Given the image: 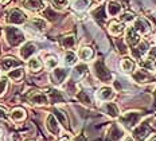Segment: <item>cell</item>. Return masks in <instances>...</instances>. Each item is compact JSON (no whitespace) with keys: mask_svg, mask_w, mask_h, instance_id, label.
I'll list each match as a JSON object with an SVG mask.
<instances>
[{"mask_svg":"<svg viewBox=\"0 0 156 141\" xmlns=\"http://www.w3.org/2000/svg\"><path fill=\"white\" fill-rule=\"evenodd\" d=\"M44 65H46V67L48 69V70H54V69L57 67V65H58V58L54 57V55H50V57L46 58Z\"/></svg>","mask_w":156,"mask_h":141,"instance_id":"4dcf8cb0","label":"cell"},{"mask_svg":"<svg viewBox=\"0 0 156 141\" xmlns=\"http://www.w3.org/2000/svg\"><path fill=\"white\" fill-rule=\"evenodd\" d=\"M28 69H30L32 73H38L42 69V62L38 58H32V59L28 61Z\"/></svg>","mask_w":156,"mask_h":141,"instance_id":"f546056e","label":"cell"},{"mask_svg":"<svg viewBox=\"0 0 156 141\" xmlns=\"http://www.w3.org/2000/svg\"><path fill=\"white\" fill-rule=\"evenodd\" d=\"M62 46L65 48H67V50L74 48L76 47V38H74L73 35H67V37L62 38Z\"/></svg>","mask_w":156,"mask_h":141,"instance_id":"f1b7e54d","label":"cell"},{"mask_svg":"<svg viewBox=\"0 0 156 141\" xmlns=\"http://www.w3.org/2000/svg\"><path fill=\"white\" fill-rule=\"evenodd\" d=\"M93 16L96 19H98V20H104L105 19V14H104V7H98L97 9H94L93 11Z\"/></svg>","mask_w":156,"mask_h":141,"instance_id":"d590c367","label":"cell"},{"mask_svg":"<svg viewBox=\"0 0 156 141\" xmlns=\"http://www.w3.org/2000/svg\"><path fill=\"white\" fill-rule=\"evenodd\" d=\"M141 117H143V114L140 111H128V113L122 114V116L120 117V124L124 128H126V129L133 130V128L137 126Z\"/></svg>","mask_w":156,"mask_h":141,"instance_id":"7a4b0ae2","label":"cell"},{"mask_svg":"<svg viewBox=\"0 0 156 141\" xmlns=\"http://www.w3.org/2000/svg\"><path fill=\"white\" fill-rule=\"evenodd\" d=\"M65 63L67 65V66H74V65L77 63V54L73 51H66L65 52Z\"/></svg>","mask_w":156,"mask_h":141,"instance_id":"83f0119b","label":"cell"},{"mask_svg":"<svg viewBox=\"0 0 156 141\" xmlns=\"http://www.w3.org/2000/svg\"><path fill=\"white\" fill-rule=\"evenodd\" d=\"M124 141H133V140H132V139H131V137H128V139H125V140H124Z\"/></svg>","mask_w":156,"mask_h":141,"instance_id":"ee69618b","label":"cell"},{"mask_svg":"<svg viewBox=\"0 0 156 141\" xmlns=\"http://www.w3.org/2000/svg\"><path fill=\"white\" fill-rule=\"evenodd\" d=\"M151 130L152 128L148 122H141L136 128H133V137L137 141H144L148 137V134L151 133Z\"/></svg>","mask_w":156,"mask_h":141,"instance_id":"8992f818","label":"cell"},{"mask_svg":"<svg viewBox=\"0 0 156 141\" xmlns=\"http://www.w3.org/2000/svg\"><path fill=\"white\" fill-rule=\"evenodd\" d=\"M87 73V66L86 65H77L76 69H74V74L76 77H82L83 74Z\"/></svg>","mask_w":156,"mask_h":141,"instance_id":"d6a6232c","label":"cell"},{"mask_svg":"<svg viewBox=\"0 0 156 141\" xmlns=\"http://www.w3.org/2000/svg\"><path fill=\"white\" fill-rule=\"evenodd\" d=\"M120 18H121V22L122 23H124V22L129 23V22H135L136 20V16L133 15V14H131V12H125V14H122Z\"/></svg>","mask_w":156,"mask_h":141,"instance_id":"8d00e7d4","label":"cell"},{"mask_svg":"<svg viewBox=\"0 0 156 141\" xmlns=\"http://www.w3.org/2000/svg\"><path fill=\"white\" fill-rule=\"evenodd\" d=\"M121 4H120L119 2H116V0H110L108 3V5H106V12H108L109 16H117L120 15V12H121Z\"/></svg>","mask_w":156,"mask_h":141,"instance_id":"ac0fdd59","label":"cell"},{"mask_svg":"<svg viewBox=\"0 0 156 141\" xmlns=\"http://www.w3.org/2000/svg\"><path fill=\"white\" fill-rule=\"evenodd\" d=\"M77 98L80 100V102H82V104H85V105H90V104H92V101H90L89 96H87V93H85V91H81V93H78Z\"/></svg>","mask_w":156,"mask_h":141,"instance_id":"836d02e7","label":"cell"},{"mask_svg":"<svg viewBox=\"0 0 156 141\" xmlns=\"http://www.w3.org/2000/svg\"><path fill=\"white\" fill-rule=\"evenodd\" d=\"M90 5V0H74L73 2V8L76 11H85Z\"/></svg>","mask_w":156,"mask_h":141,"instance_id":"4316f807","label":"cell"},{"mask_svg":"<svg viewBox=\"0 0 156 141\" xmlns=\"http://www.w3.org/2000/svg\"><path fill=\"white\" fill-rule=\"evenodd\" d=\"M93 71L94 75L101 82H112L113 79V74L110 73V70L105 66V63L101 59H97L93 63Z\"/></svg>","mask_w":156,"mask_h":141,"instance_id":"6da1fadb","label":"cell"},{"mask_svg":"<svg viewBox=\"0 0 156 141\" xmlns=\"http://www.w3.org/2000/svg\"><path fill=\"white\" fill-rule=\"evenodd\" d=\"M93 57V50L90 47H81L78 50V58L81 61L86 62V61H90V58Z\"/></svg>","mask_w":156,"mask_h":141,"instance_id":"d4e9b609","label":"cell"},{"mask_svg":"<svg viewBox=\"0 0 156 141\" xmlns=\"http://www.w3.org/2000/svg\"><path fill=\"white\" fill-rule=\"evenodd\" d=\"M102 110L105 111L109 117H112V118H117V117H120L119 106H117L115 102H105L102 105Z\"/></svg>","mask_w":156,"mask_h":141,"instance_id":"2e32d148","label":"cell"},{"mask_svg":"<svg viewBox=\"0 0 156 141\" xmlns=\"http://www.w3.org/2000/svg\"><path fill=\"white\" fill-rule=\"evenodd\" d=\"M24 7L32 12H38L44 8V4L42 0H24Z\"/></svg>","mask_w":156,"mask_h":141,"instance_id":"d6986e66","label":"cell"},{"mask_svg":"<svg viewBox=\"0 0 156 141\" xmlns=\"http://www.w3.org/2000/svg\"><path fill=\"white\" fill-rule=\"evenodd\" d=\"M31 141H32V140H31Z\"/></svg>","mask_w":156,"mask_h":141,"instance_id":"681fc988","label":"cell"},{"mask_svg":"<svg viewBox=\"0 0 156 141\" xmlns=\"http://www.w3.org/2000/svg\"><path fill=\"white\" fill-rule=\"evenodd\" d=\"M35 52H37V46H35L34 43H31V42H28V43H24L23 46H22L19 54H20L22 59L26 61V59H30Z\"/></svg>","mask_w":156,"mask_h":141,"instance_id":"8fae6325","label":"cell"},{"mask_svg":"<svg viewBox=\"0 0 156 141\" xmlns=\"http://www.w3.org/2000/svg\"><path fill=\"white\" fill-rule=\"evenodd\" d=\"M154 97H155V102H156V90H155V93H154Z\"/></svg>","mask_w":156,"mask_h":141,"instance_id":"f6af8a7d","label":"cell"},{"mask_svg":"<svg viewBox=\"0 0 156 141\" xmlns=\"http://www.w3.org/2000/svg\"><path fill=\"white\" fill-rule=\"evenodd\" d=\"M23 77H24V71L22 67H16V69H12V70L8 71V78L15 82H19Z\"/></svg>","mask_w":156,"mask_h":141,"instance_id":"cb8c5ba5","label":"cell"},{"mask_svg":"<svg viewBox=\"0 0 156 141\" xmlns=\"http://www.w3.org/2000/svg\"><path fill=\"white\" fill-rule=\"evenodd\" d=\"M120 65H121V70L125 71V73H132L136 69L135 61L131 59V58H124V59H121V63Z\"/></svg>","mask_w":156,"mask_h":141,"instance_id":"7402d4cb","label":"cell"},{"mask_svg":"<svg viewBox=\"0 0 156 141\" xmlns=\"http://www.w3.org/2000/svg\"><path fill=\"white\" fill-rule=\"evenodd\" d=\"M148 141H156V136H152V137H151V139H149Z\"/></svg>","mask_w":156,"mask_h":141,"instance_id":"7bdbcfd3","label":"cell"},{"mask_svg":"<svg viewBox=\"0 0 156 141\" xmlns=\"http://www.w3.org/2000/svg\"><path fill=\"white\" fill-rule=\"evenodd\" d=\"M124 139V130L119 126V124H112L106 132V141H120Z\"/></svg>","mask_w":156,"mask_h":141,"instance_id":"9c48e42d","label":"cell"},{"mask_svg":"<svg viewBox=\"0 0 156 141\" xmlns=\"http://www.w3.org/2000/svg\"><path fill=\"white\" fill-rule=\"evenodd\" d=\"M7 87H8V81L5 77H2L0 78V97L7 91Z\"/></svg>","mask_w":156,"mask_h":141,"instance_id":"e575fe53","label":"cell"},{"mask_svg":"<svg viewBox=\"0 0 156 141\" xmlns=\"http://www.w3.org/2000/svg\"><path fill=\"white\" fill-rule=\"evenodd\" d=\"M5 117H7L5 116V111L3 109H0V118H5Z\"/></svg>","mask_w":156,"mask_h":141,"instance_id":"60d3db41","label":"cell"},{"mask_svg":"<svg viewBox=\"0 0 156 141\" xmlns=\"http://www.w3.org/2000/svg\"><path fill=\"white\" fill-rule=\"evenodd\" d=\"M0 2H2V3H7L8 0H0Z\"/></svg>","mask_w":156,"mask_h":141,"instance_id":"bcb514c9","label":"cell"},{"mask_svg":"<svg viewBox=\"0 0 156 141\" xmlns=\"http://www.w3.org/2000/svg\"><path fill=\"white\" fill-rule=\"evenodd\" d=\"M69 74H70V71L67 70V69L57 67V69H54L53 73H51V81H53V83L55 86H59V85H62L63 82L66 81Z\"/></svg>","mask_w":156,"mask_h":141,"instance_id":"52a82bcc","label":"cell"},{"mask_svg":"<svg viewBox=\"0 0 156 141\" xmlns=\"http://www.w3.org/2000/svg\"><path fill=\"white\" fill-rule=\"evenodd\" d=\"M48 100H50V104L65 102V97L62 96V93L58 90H48Z\"/></svg>","mask_w":156,"mask_h":141,"instance_id":"603a6c76","label":"cell"},{"mask_svg":"<svg viewBox=\"0 0 156 141\" xmlns=\"http://www.w3.org/2000/svg\"><path fill=\"white\" fill-rule=\"evenodd\" d=\"M147 58L148 59H152V61H156V47H149V50L147 51Z\"/></svg>","mask_w":156,"mask_h":141,"instance_id":"74e56055","label":"cell"},{"mask_svg":"<svg viewBox=\"0 0 156 141\" xmlns=\"http://www.w3.org/2000/svg\"><path fill=\"white\" fill-rule=\"evenodd\" d=\"M55 116L59 117V120H61V122H62L63 126H67V118H66V116H63V114H62V111H61V110H55Z\"/></svg>","mask_w":156,"mask_h":141,"instance_id":"f35d334b","label":"cell"},{"mask_svg":"<svg viewBox=\"0 0 156 141\" xmlns=\"http://www.w3.org/2000/svg\"><path fill=\"white\" fill-rule=\"evenodd\" d=\"M148 50L149 48H148L147 42H141L140 41L135 46V47H132V54H133V57H135L136 59H141V58L147 54Z\"/></svg>","mask_w":156,"mask_h":141,"instance_id":"5bb4252c","label":"cell"},{"mask_svg":"<svg viewBox=\"0 0 156 141\" xmlns=\"http://www.w3.org/2000/svg\"><path fill=\"white\" fill-rule=\"evenodd\" d=\"M22 63H23V62L16 59L14 57H7V58H4V59H2V67L7 71L12 70L14 67H19Z\"/></svg>","mask_w":156,"mask_h":141,"instance_id":"e0dca14e","label":"cell"},{"mask_svg":"<svg viewBox=\"0 0 156 141\" xmlns=\"http://www.w3.org/2000/svg\"><path fill=\"white\" fill-rule=\"evenodd\" d=\"M125 41L131 47H135V46L140 42V34L133 27L128 28V30H126V35H125Z\"/></svg>","mask_w":156,"mask_h":141,"instance_id":"9a60e30c","label":"cell"},{"mask_svg":"<svg viewBox=\"0 0 156 141\" xmlns=\"http://www.w3.org/2000/svg\"><path fill=\"white\" fill-rule=\"evenodd\" d=\"M125 30L124 27V23L122 22H117V20H112L109 23V32L112 35H115V37H117V35L122 34Z\"/></svg>","mask_w":156,"mask_h":141,"instance_id":"ffe728a7","label":"cell"},{"mask_svg":"<svg viewBox=\"0 0 156 141\" xmlns=\"http://www.w3.org/2000/svg\"><path fill=\"white\" fill-rule=\"evenodd\" d=\"M28 27H30L31 30H34V31L42 32V31L46 30L47 23H46V20H43V19L37 18V19H34V20H31L30 23H28Z\"/></svg>","mask_w":156,"mask_h":141,"instance_id":"44dd1931","label":"cell"},{"mask_svg":"<svg viewBox=\"0 0 156 141\" xmlns=\"http://www.w3.org/2000/svg\"><path fill=\"white\" fill-rule=\"evenodd\" d=\"M9 116L14 121H23L26 118V110L22 108H15V109H12Z\"/></svg>","mask_w":156,"mask_h":141,"instance_id":"484cf974","label":"cell"},{"mask_svg":"<svg viewBox=\"0 0 156 141\" xmlns=\"http://www.w3.org/2000/svg\"><path fill=\"white\" fill-rule=\"evenodd\" d=\"M97 2H102V0H97Z\"/></svg>","mask_w":156,"mask_h":141,"instance_id":"c3c4849f","label":"cell"},{"mask_svg":"<svg viewBox=\"0 0 156 141\" xmlns=\"http://www.w3.org/2000/svg\"><path fill=\"white\" fill-rule=\"evenodd\" d=\"M28 102L32 105H47L50 104V100H48V96L44 94L43 91H39V90H32L28 93L27 96Z\"/></svg>","mask_w":156,"mask_h":141,"instance_id":"5b68a950","label":"cell"},{"mask_svg":"<svg viewBox=\"0 0 156 141\" xmlns=\"http://www.w3.org/2000/svg\"><path fill=\"white\" fill-rule=\"evenodd\" d=\"M76 141H86V140H85V137L83 136H80V137H77L76 139Z\"/></svg>","mask_w":156,"mask_h":141,"instance_id":"b9f144b4","label":"cell"},{"mask_svg":"<svg viewBox=\"0 0 156 141\" xmlns=\"http://www.w3.org/2000/svg\"><path fill=\"white\" fill-rule=\"evenodd\" d=\"M46 128L50 130L51 134L54 136H59L61 134V128H59V121L55 118L54 114H48L46 118Z\"/></svg>","mask_w":156,"mask_h":141,"instance_id":"30bf717a","label":"cell"},{"mask_svg":"<svg viewBox=\"0 0 156 141\" xmlns=\"http://www.w3.org/2000/svg\"><path fill=\"white\" fill-rule=\"evenodd\" d=\"M5 39H7L8 44L15 47V46H19L20 43L24 42V34L22 32L19 28L16 27H7L5 28Z\"/></svg>","mask_w":156,"mask_h":141,"instance_id":"3957f363","label":"cell"},{"mask_svg":"<svg viewBox=\"0 0 156 141\" xmlns=\"http://www.w3.org/2000/svg\"><path fill=\"white\" fill-rule=\"evenodd\" d=\"M61 141H69V140H67V139H62V140H61Z\"/></svg>","mask_w":156,"mask_h":141,"instance_id":"7dc6e473","label":"cell"},{"mask_svg":"<svg viewBox=\"0 0 156 141\" xmlns=\"http://www.w3.org/2000/svg\"><path fill=\"white\" fill-rule=\"evenodd\" d=\"M7 22L9 24H23V23L27 22V16H26V14L22 12L20 9L14 8L8 12Z\"/></svg>","mask_w":156,"mask_h":141,"instance_id":"ba28073f","label":"cell"},{"mask_svg":"<svg viewBox=\"0 0 156 141\" xmlns=\"http://www.w3.org/2000/svg\"><path fill=\"white\" fill-rule=\"evenodd\" d=\"M133 28L139 32L140 35H145L148 34L151 27H149V23L145 20L144 18H136L135 23H133Z\"/></svg>","mask_w":156,"mask_h":141,"instance_id":"7c38bea8","label":"cell"},{"mask_svg":"<svg viewBox=\"0 0 156 141\" xmlns=\"http://www.w3.org/2000/svg\"><path fill=\"white\" fill-rule=\"evenodd\" d=\"M132 78L137 83H151V82H154L156 79L155 75L149 73V70H147V69H140V70L133 71Z\"/></svg>","mask_w":156,"mask_h":141,"instance_id":"277c9868","label":"cell"},{"mask_svg":"<svg viewBox=\"0 0 156 141\" xmlns=\"http://www.w3.org/2000/svg\"><path fill=\"white\" fill-rule=\"evenodd\" d=\"M43 16H46V18L48 19V20H55V14L51 9H44V12H43Z\"/></svg>","mask_w":156,"mask_h":141,"instance_id":"ab89813d","label":"cell"},{"mask_svg":"<svg viewBox=\"0 0 156 141\" xmlns=\"http://www.w3.org/2000/svg\"><path fill=\"white\" fill-rule=\"evenodd\" d=\"M115 96H116L115 90L109 86H104L97 91V98L100 101H112L115 98Z\"/></svg>","mask_w":156,"mask_h":141,"instance_id":"4fadbf2b","label":"cell"},{"mask_svg":"<svg viewBox=\"0 0 156 141\" xmlns=\"http://www.w3.org/2000/svg\"><path fill=\"white\" fill-rule=\"evenodd\" d=\"M69 2L70 0H51V5L55 9H63L69 5Z\"/></svg>","mask_w":156,"mask_h":141,"instance_id":"1f68e13d","label":"cell"}]
</instances>
